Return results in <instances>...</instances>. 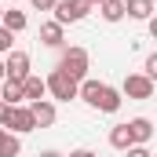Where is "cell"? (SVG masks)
<instances>
[{
    "label": "cell",
    "mask_w": 157,
    "mask_h": 157,
    "mask_svg": "<svg viewBox=\"0 0 157 157\" xmlns=\"http://www.w3.org/2000/svg\"><path fill=\"white\" fill-rule=\"evenodd\" d=\"M0 102H7V106H22V102H26V99H22V80H11V77L0 80Z\"/></svg>",
    "instance_id": "cell-11"
},
{
    "label": "cell",
    "mask_w": 157,
    "mask_h": 157,
    "mask_svg": "<svg viewBox=\"0 0 157 157\" xmlns=\"http://www.w3.org/2000/svg\"><path fill=\"white\" fill-rule=\"evenodd\" d=\"M4 135H7V132H4V128H0V139H4Z\"/></svg>",
    "instance_id": "cell-27"
},
{
    "label": "cell",
    "mask_w": 157,
    "mask_h": 157,
    "mask_svg": "<svg viewBox=\"0 0 157 157\" xmlns=\"http://www.w3.org/2000/svg\"><path fill=\"white\" fill-rule=\"evenodd\" d=\"M44 95H48V88H44V77L29 73V77L22 80V99H26V102H37V99H44Z\"/></svg>",
    "instance_id": "cell-12"
},
{
    "label": "cell",
    "mask_w": 157,
    "mask_h": 157,
    "mask_svg": "<svg viewBox=\"0 0 157 157\" xmlns=\"http://www.w3.org/2000/svg\"><path fill=\"white\" fill-rule=\"evenodd\" d=\"M117 91H121V99H154V80L143 77V73H128Z\"/></svg>",
    "instance_id": "cell-4"
},
{
    "label": "cell",
    "mask_w": 157,
    "mask_h": 157,
    "mask_svg": "<svg viewBox=\"0 0 157 157\" xmlns=\"http://www.w3.org/2000/svg\"><path fill=\"white\" fill-rule=\"evenodd\" d=\"M4 70H7V77H11V80H26V77H29V55L11 48V51L4 55Z\"/></svg>",
    "instance_id": "cell-8"
},
{
    "label": "cell",
    "mask_w": 157,
    "mask_h": 157,
    "mask_svg": "<svg viewBox=\"0 0 157 157\" xmlns=\"http://www.w3.org/2000/svg\"><path fill=\"white\" fill-rule=\"evenodd\" d=\"M128 135H132V146H150V139H154V121L150 117H132L128 121Z\"/></svg>",
    "instance_id": "cell-9"
},
{
    "label": "cell",
    "mask_w": 157,
    "mask_h": 157,
    "mask_svg": "<svg viewBox=\"0 0 157 157\" xmlns=\"http://www.w3.org/2000/svg\"><path fill=\"white\" fill-rule=\"evenodd\" d=\"M88 11H91L88 0H59L55 4V22L59 26H73V22H84L88 18Z\"/></svg>",
    "instance_id": "cell-3"
},
{
    "label": "cell",
    "mask_w": 157,
    "mask_h": 157,
    "mask_svg": "<svg viewBox=\"0 0 157 157\" xmlns=\"http://www.w3.org/2000/svg\"><path fill=\"white\" fill-rule=\"evenodd\" d=\"M99 15H102L106 22H121V18H124V0H102V4H99Z\"/></svg>",
    "instance_id": "cell-15"
},
{
    "label": "cell",
    "mask_w": 157,
    "mask_h": 157,
    "mask_svg": "<svg viewBox=\"0 0 157 157\" xmlns=\"http://www.w3.org/2000/svg\"><path fill=\"white\" fill-rule=\"evenodd\" d=\"M4 77H7V70H4V59H0V80H4Z\"/></svg>",
    "instance_id": "cell-25"
},
{
    "label": "cell",
    "mask_w": 157,
    "mask_h": 157,
    "mask_svg": "<svg viewBox=\"0 0 157 157\" xmlns=\"http://www.w3.org/2000/svg\"><path fill=\"white\" fill-rule=\"evenodd\" d=\"M44 88H48V95H51V99H59V102L77 99V80H70L62 70H51V73L44 77Z\"/></svg>",
    "instance_id": "cell-2"
},
{
    "label": "cell",
    "mask_w": 157,
    "mask_h": 157,
    "mask_svg": "<svg viewBox=\"0 0 157 157\" xmlns=\"http://www.w3.org/2000/svg\"><path fill=\"white\" fill-rule=\"evenodd\" d=\"M124 157H154V154H150V146H128Z\"/></svg>",
    "instance_id": "cell-20"
},
{
    "label": "cell",
    "mask_w": 157,
    "mask_h": 157,
    "mask_svg": "<svg viewBox=\"0 0 157 157\" xmlns=\"http://www.w3.org/2000/svg\"><path fill=\"white\" fill-rule=\"evenodd\" d=\"M4 132H11V135H29V132H37L33 113H29L26 102H22V106H11V117H7V128H4Z\"/></svg>",
    "instance_id": "cell-5"
},
{
    "label": "cell",
    "mask_w": 157,
    "mask_h": 157,
    "mask_svg": "<svg viewBox=\"0 0 157 157\" xmlns=\"http://www.w3.org/2000/svg\"><path fill=\"white\" fill-rule=\"evenodd\" d=\"M26 106H29V113H33V124H37V128H51V124L59 121V110H55L51 99H37V102H26Z\"/></svg>",
    "instance_id": "cell-7"
},
{
    "label": "cell",
    "mask_w": 157,
    "mask_h": 157,
    "mask_svg": "<svg viewBox=\"0 0 157 157\" xmlns=\"http://www.w3.org/2000/svg\"><path fill=\"white\" fill-rule=\"evenodd\" d=\"M70 157H99V154H95V150H88V146H80V150H73Z\"/></svg>",
    "instance_id": "cell-23"
},
{
    "label": "cell",
    "mask_w": 157,
    "mask_h": 157,
    "mask_svg": "<svg viewBox=\"0 0 157 157\" xmlns=\"http://www.w3.org/2000/svg\"><path fill=\"white\" fill-rule=\"evenodd\" d=\"M0 15H4V7H0Z\"/></svg>",
    "instance_id": "cell-28"
},
{
    "label": "cell",
    "mask_w": 157,
    "mask_h": 157,
    "mask_svg": "<svg viewBox=\"0 0 157 157\" xmlns=\"http://www.w3.org/2000/svg\"><path fill=\"white\" fill-rule=\"evenodd\" d=\"M11 37H15V33H7V29L0 26V55H7V51H11Z\"/></svg>",
    "instance_id": "cell-19"
},
{
    "label": "cell",
    "mask_w": 157,
    "mask_h": 157,
    "mask_svg": "<svg viewBox=\"0 0 157 157\" xmlns=\"http://www.w3.org/2000/svg\"><path fill=\"white\" fill-rule=\"evenodd\" d=\"M88 4H91V7H99V4H102V0H88Z\"/></svg>",
    "instance_id": "cell-26"
},
{
    "label": "cell",
    "mask_w": 157,
    "mask_h": 157,
    "mask_svg": "<svg viewBox=\"0 0 157 157\" xmlns=\"http://www.w3.org/2000/svg\"><path fill=\"white\" fill-rule=\"evenodd\" d=\"M110 146H113V150H121V154H124V150L132 146V135H128V124H113V128H110Z\"/></svg>",
    "instance_id": "cell-16"
},
{
    "label": "cell",
    "mask_w": 157,
    "mask_h": 157,
    "mask_svg": "<svg viewBox=\"0 0 157 157\" xmlns=\"http://www.w3.org/2000/svg\"><path fill=\"white\" fill-rule=\"evenodd\" d=\"M18 154H22V143H18V135L7 132V135L0 139V157H18Z\"/></svg>",
    "instance_id": "cell-17"
},
{
    "label": "cell",
    "mask_w": 157,
    "mask_h": 157,
    "mask_svg": "<svg viewBox=\"0 0 157 157\" xmlns=\"http://www.w3.org/2000/svg\"><path fill=\"white\" fill-rule=\"evenodd\" d=\"M62 40H66V26H59L55 18L40 26V44L44 48H62Z\"/></svg>",
    "instance_id": "cell-10"
},
{
    "label": "cell",
    "mask_w": 157,
    "mask_h": 157,
    "mask_svg": "<svg viewBox=\"0 0 157 157\" xmlns=\"http://www.w3.org/2000/svg\"><path fill=\"white\" fill-rule=\"evenodd\" d=\"M124 15L146 22V18H154V0H124Z\"/></svg>",
    "instance_id": "cell-13"
},
{
    "label": "cell",
    "mask_w": 157,
    "mask_h": 157,
    "mask_svg": "<svg viewBox=\"0 0 157 157\" xmlns=\"http://www.w3.org/2000/svg\"><path fill=\"white\" fill-rule=\"evenodd\" d=\"M7 117H11V106L0 102V128H7Z\"/></svg>",
    "instance_id": "cell-22"
},
{
    "label": "cell",
    "mask_w": 157,
    "mask_h": 157,
    "mask_svg": "<svg viewBox=\"0 0 157 157\" xmlns=\"http://www.w3.org/2000/svg\"><path fill=\"white\" fill-rule=\"evenodd\" d=\"M55 70H62V73H66L70 80H77V84H80V80L88 77V70H91V55H88V48H80V44L66 48Z\"/></svg>",
    "instance_id": "cell-1"
},
{
    "label": "cell",
    "mask_w": 157,
    "mask_h": 157,
    "mask_svg": "<svg viewBox=\"0 0 157 157\" xmlns=\"http://www.w3.org/2000/svg\"><path fill=\"white\" fill-rule=\"evenodd\" d=\"M37 157H62L59 150H44V154H37Z\"/></svg>",
    "instance_id": "cell-24"
},
{
    "label": "cell",
    "mask_w": 157,
    "mask_h": 157,
    "mask_svg": "<svg viewBox=\"0 0 157 157\" xmlns=\"http://www.w3.org/2000/svg\"><path fill=\"white\" fill-rule=\"evenodd\" d=\"M121 91L117 88H110V84H99V91H95V99H91V110H99V113H117L121 110Z\"/></svg>",
    "instance_id": "cell-6"
},
{
    "label": "cell",
    "mask_w": 157,
    "mask_h": 157,
    "mask_svg": "<svg viewBox=\"0 0 157 157\" xmlns=\"http://www.w3.org/2000/svg\"><path fill=\"white\" fill-rule=\"evenodd\" d=\"M143 77H150V80L157 77V51H154V55H146V62H143Z\"/></svg>",
    "instance_id": "cell-18"
},
{
    "label": "cell",
    "mask_w": 157,
    "mask_h": 157,
    "mask_svg": "<svg viewBox=\"0 0 157 157\" xmlns=\"http://www.w3.org/2000/svg\"><path fill=\"white\" fill-rule=\"evenodd\" d=\"M0 26H4L7 33H22V29L29 26V18H26V11H15V7H11V11L0 15Z\"/></svg>",
    "instance_id": "cell-14"
},
{
    "label": "cell",
    "mask_w": 157,
    "mask_h": 157,
    "mask_svg": "<svg viewBox=\"0 0 157 157\" xmlns=\"http://www.w3.org/2000/svg\"><path fill=\"white\" fill-rule=\"evenodd\" d=\"M29 4H33L37 11H55V4H59V0H29Z\"/></svg>",
    "instance_id": "cell-21"
}]
</instances>
